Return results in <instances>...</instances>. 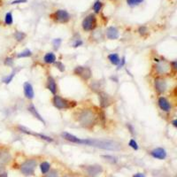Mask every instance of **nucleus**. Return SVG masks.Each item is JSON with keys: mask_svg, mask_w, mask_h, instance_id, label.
Returning a JSON list of instances; mask_svg holds the SVG:
<instances>
[{"mask_svg": "<svg viewBox=\"0 0 177 177\" xmlns=\"http://www.w3.org/2000/svg\"><path fill=\"white\" fill-rule=\"evenodd\" d=\"M154 87H155V90L158 93L162 94L166 91V90L167 88V83L165 79H163L161 77H158L155 79V81H154Z\"/></svg>", "mask_w": 177, "mask_h": 177, "instance_id": "nucleus-9", "label": "nucleus"}, {"mask_svg": "<svg viewBox=\"0 0 177 177\" xmlns=\"http://www.w3.org/2000/svg\"><path fill=\"white\" fill-rule=\"evenodd\" d=\"M138 31H139V33H140L142 36H143V35L147 34V32H148V30H147V28H146V27H140Z\"/></svg>", "mask_w": 177, "mask_h": 177, "instance_id": "nucleus-33", "label": "nucleus"}, {"mask_svg": "<svg viewBox=\"0 0 177 177\" xmlns=\"http://www.w3.org/2000/svg\"><path fill=\"white\" fill-rule=\"evenodd\" d=\"M47 88L49 90L52 94H56L57 92V84H56V82L55 80L52 77V76H49L47 79Z\"/></svg>", "mask_w": 177, "mask_h": 177, "instance_id": "nucleus-18", "label": "nucleus"}, {"mask_svg": "<svg viewBox=\"0 0 177 177\" xmlns=\"http://www.w3.org/2000/svg\"><path fill=\"white\" fill-rule=\"evenodd\" d=\"M106 37L110 40H116L119 37V30L115 27H109L106 30Z\"/></svg>", "mask_w": 177, "mask_h": 177, "instance_id": "nucleus-16", "label": "nucleus"}, {"mask_svg": "<svg viewBox=\"0 0 177 177\" xmlns=\"http://www.w3.org/2000/svg\"><path fill=\"white\" fill-rule=\"evenodd\" d=\"M23 90H24V95L28 99H33L35 96V93H34V90L33 87H32L31 83H25L23 85Z\"/></svg>", "mask_w": 177, "mask_h": 177, "instance_id": "nucleus-14", "label": "nucleus"}, {"mask_svg": "<svg viewBox=\"0 0 177 177\" xmlns=\"http://www.w3.org/2000/svg\"><path fill=\"white\" fill-rule=\"evenodd\" d=\"M133 177H145V175H144L143 174H142V173H137V174H134Z\"/></svg>", "mask_w": 177, "mask_h": 177, "instance_id": "nucleus-41", "label": "nucleus"}, {"mask_svg": "<svg viewBox=\"0 0 177 177\" xmlns=\"http://www.w3.org/2000/svg\"><path fill=\"white\" fill-rule=\"evenodd\" d=\"M50 168H51V164L46 162V161H43V163L40 164V169H41L42 174H45L49 172Z\"/></svg>", "mask_w": 177, "mask_h": 177, "instance_id": "nucleus-22", "label": "nucleus"}, {"mask_svg": "<svg viewBox=\"0 0 177 177\" xmlns=\"http://www.w3.org/2000/svg\"><path fill=\"white\" fill-rule=\"evenodd\" d=\"M105 159H107L108 161L112 162V163H116L117 162V158L114 157V156H109V155H106V156H103Z\"/></svg>", "mask_w": 177, "mask_h": 177, "instance_id": "nucleus-30", "label": "nucleus"}, {"mask_svg": "<svg viewBox=\"0 0 177 177\" xmlns=\"http://www.w3.org/2000/svg\"><path fill=\"white\" fill-rule=\"evenodd\" d=\"M14 37L16 38V40L21 42L22 41L25 37H26V34H24L23 32H21V31H17L16 33L14 34Z\"/></svg>", "mask_w": 177, "mask_h": 177, "instance_id": "nucleus-25", "label": "nucleus"}, {"mask_svg": "<svg viewBox=\"0 0 177 177\" xmlns=\"http://www.w3.org/2000/svg\"><path fill=\"white\" fill-rule=\"evenodd\" d=\"M151 155L154 158L163 160V159H165L167 158V152L163 148H156V149H154V150H152L151 152Z\"/></svg>", "mask_w": 177, "mask_h": 177, "instance_id": "nucleus-13", "label": "nucleus"}, {"mask_svg": "<svg viewBox=\"0 0 177 177\" xmlns=\"http://www.w3.org/2000/svg\"><path fill=\"white\" fill-rule=\"evenodd\" d=\"M143 2V0H127V4L129 6H136Z\"/></svg>", "mask_w": 177, "mask_h": 177, "instance_id": "nucleus-28", "label": "nucleus"}, {"mask_svg": "<svg viewBox=\"0 0 177 177\" xmlns=\"http://www.w3.org/2000/svg\"><path fill=\"white\" fill-rule=\"evenodd\" d=\"M172 123H173V126H174V127H177V120H174Z\"/></svg>", "mask_w": 177, "mask_h": 177, "instance_id": "nucleus-42", "label": "nucleus"}, {"mask_svg": "<svg viewBox=\"0 0 177 177\" xmlns=\"http://www.w3.org/2000/svg\"><path fill=\"white\" fill-rule=\"evenodd\" d=\"M19 130H20L21 132L24 133V134H27V135H31V136H37V137H39V138H41V139H43V140H44V141H46V142H49V143L53 142V139H52V137L47 136H45V135H42V134H37V133H35V132H32L31 130L28 129V128L25 127L19 126Z\"/></svg>", "mask_w": 177, "mask_h": 177, "instance_id": "nucleus-10", "label": "nucleus"}, {"mask_svg": "<svg viewBox=\"0 0 177 177\" xmlns=\"http://www.w3.org/2000/svg\"><path fill=\"white\" fill-rule=\"evenodd\" d=\"M158 104L159 108L164 112H169L171 110V105L169 101L166 98H164V96H160L158 100Z\"/></svg>", "mask_w": 177, "mask_h": 177, "instance_id": "nucleus-15", "label": "nucleus"}, {"mask_svg": "<svg viewBox=\"0 0 177 177\" xmlns=\"http://www.w3.org/2000/svg\"></svg>", "mask_w": 177, "mask_h": 177, "instance_id": "nucleus-45", "label": "nucleus"}, {"mask_svg": "<svg viewBox=\"0 0 177 177\" xmlns=\"http://www.w3.org/2000/svg\"><path fill=\"white\" fill-rule=\"evenodd\" d=\"M52 103L54 105V106L59 110H62V109H68L70 108L72 105L70 104L69 101H67V99L61 98L60 96H58V95H55L53 96V99H52Z\"/></svg>", "mask_w": 177, "mask_h": 177, "instance_id": "nucleus-5", "label": "nucleus"}, {"mask_svg": "<svg viewBox=\"0 0 177 177\" xmlns=\"http://www.w3.org/2000/svg\"><path fill=\"white\" fill-rule=\"evenodd\" d=\"M64 177H74L73 175H71V174H66L65 176H64Z\"/></svg>", "mask_w": 177, "mask_h": 177, "instance_id": "nucleus-44", "label": "nucleus"}, {"mask_svg": "<svg viewBox=\"0 0 177 177\" xmlns=\"http://www.w3.org/2000/svg\"><path fill=\"white\" fill-rule=\"evenodd\" d=\"M52 43H53V46H54L55 49H59V47L60 44H61V39H59V38L54 39L53 42H52Z\"/></svg>", "mask_w": 177, "mask_h": 177, "instance_id": "nucleus-31", "label": "nucleus"}, {"mask_svg": "<svg viewBox=\"0 0 177 177\" xmlns=\"http://www.w3.org/2000/svg\"><path fill=\"white\" fill-rule=\"evenodd\" d=\"M74 72L76 75L80 76L83 80H84V81L89 80L92 75V72H91L90 68L88 67H82V66L76 67L74 68Z\"/></svg>", "mask_w": 177, "mask_h": 177, "instance_id": "nucleus-6", "label": "nucleus"}, {"mask_svg": "<svg viewBox=\"0 0 177 177\" xmlns=\"http://www.w3.org/2000/svg\"><path fill=\"white\" fill-rule=\"evenodd\" d=\"M108 59L110 60V62L112 64V65H115V66L119 65L120 62H121V59H120L119 55L116 54V53H112V54H110V55L108 56Z\"/></svg>", "mask_w": 177, "mask_h": 177, "instance_id": "nucleus-21", "label": "nucleus"}, {"mask_svg": "<svg viewBox=\"0 0 177 177\" xmlns=\"http://www.w3.org/2000/svg\"><path fill=\"white\" fill-rule=\"evenodd\" d=\"M10 159H11V156L8 152H3V151L0 152V163L2 164L8 163L10 161Z\"/></svg>", "mask_w": 177, "mask_h": 177, "instance_id": "nucleus-20", "label": "nucleus"}, {"mask_svg": "<svg viewBox=\"0 0 177 177\" xmlns=\"http://www.w3.org/2000/svg\"><path fill=\"white\" fill-rule=\"evenodd\" d=\"M128 145H129L132 149L136 150V151H137L138 148H139L138 147V144H137V143H136V141L135 139H131L129 141V143H128Z\"/></svg>", "mask_w": 177, "mask_h": 177, "instance_id": "nucleus-29", "label": "nucleus"}, {"mask_svg": "<svg viewBox=\"0 0 177 177\" xmlns=\"http://www.w3.org/2000/svg\"><path fill=\"white\" fill-rule=\"evenodd\" d=\"M98 98H99L100 105L103 108L108 107L112 103V98L105 92H99L98 93Z\"/></svg>", "mask_w": 177, "mask_h": 177, "instance_id": "nucleus-12", "label": "nucleus"}, {"mask_svg": "<svg viewBox=\"0 0 177 177\" xmlns=\"http://www.w3.org/2000/svg\"><path fill=\"white\" fill-rule=\"evenodd\" d=\"M54 16L56 18V21L61 23H65L67 22L70 20V15L66 10H58L55 13Z\"/></svg>", "mask_w": 177, "mask_h": 177, "instance_id": "nucleus-11", "label": "nucleus"}, {"mask_svg": "<svg viewBox=\"0 0 177 177\" xmlns=\"http://www.w3.org/2000/svg\"><path fill=\"white\" fill-rule=\"evenodd\" d=\"M78 144H83V145L96 147L102 150L107 151H119L121 149V143L112 141V140H102V139H81L79 138Z\"/></svg>", "mask_w": 177, "mask_h": 177, "instance_id": "nucleus-1", "label": "nucleus"}, {"mask_svg": "<svg viewBox=\"0 0 177 177\" xmlns=\"http://www.w3.org/2000/svg\"><path fill=\"white\" fill-rule=\"evenodd\" d=\"M121 63H120V64H119V69H120V68H121V67L124 66V64H125V57H123V58L121 59Z\"/></svg>", "mask_w": 177, "mask_h": 177, "instance_id": "nucleus-39", "label": "nucleus"}, {"mask_svg": "<svg viewBox=\"0 0 177 177\" xmlns=\"http://www.w3.org/2000/svg\"><path fill=\"white\" fill-rule=\"evenodd\" d=\"M78 121L84 127H91L96 124V115L90 109H85L78 114Z\"/></svg>", "mask_w": 177, "mask_h": 177, "instance_id": "nucleus-2", "label": "nucleus"}, {"mask_svg": "<svg viewBox=\"0 0 177 177\" xmlns=\"http://www.w3.org/2000/svg\"><path fill=\"white\" fill-rule=\"evenodd\" d=\"M170 66H171V67H172L174 70H176V69H177V61H176V60L173 61V62L170 64Z\"/></svg>", "mask_w": 177, "mask_h": 177, "instance_id": "nucleus-38", "label": "nucleus"}, {"mask_svg": "<svg viewBox=\"0 0 177 177\" xmlns=\"http://www.w3.org/2000/svg\"><path fill=\"white\" fill-rule=\"evenodd\" d=\"M31 55H32V52H31L30 50H25V51L20 52V53L17 55V57H18L19 59H21V58H28V57H30Z\"/></svg>", "mask_w": 177, "mask_h": 177, "instance_id": "nucleus-27", "label": "nucleus"}, {"mask_svg": "<svg viewBox=\"0 0 177 177\" xmlns=\"http://www.w3.org/2000/svg\"><path fill=\"white\" fill-rule=\"evenodd\" d=\"M85 171L90 177H96L103 173V167L99 165L87 166L85 167Z\"/></svg>", "mask_w": 177, "mask_h": 177, "instance_id": "nucleus-8", "label": "nucleus"}, {"mask_svg": "<svg viewBox=\"0 0 177 177\" xmlns=\"http://www.w3.org/2000/svg\"><path fill=\"white\" fill-rule=\"evenodd\" d=\"M83 28L85 31H91L96 26V18L94 14H90L83 21Z\"/></svg>", "mask_w": 177, "mask_h": 177, "instance_id": "nucleus-4", "label": "nucleus"}, {"mask_svg": "<svg viewBox=\"0 0 177 177\" xmlns=\"http://www.w3.org/2000/svg\"><path fill=\"white\" fill-rule=\"evenodd\" d=\"M15 74H16V72H15V71H12V72L10 74V75H8L7 77H6V78L3 80V83H6V84H9V83L12 81L13 77L15 76Z\"/></svg>", "mask_w": 177, "mask_h": 177, "instance_id": "nucleus-26", "label": "nucleus"}, {"mask_svg": "<svg viewBox=\"0 0 177 177\" xmlns=\"http://www.w3.org/2000/svg\"><path fill=\"white\" fill-rule=\"evenodd\" d=\"M0 177H7V174H6V173H2V174H0Z\"/></svg>", "mask_w": 177, "mask_h": 177, "instance_id": "nucleus-43", "label": "nucleus"}, {"mask_svg": "<svg viewBox=\"0 0 177 177\" xmlns=\"http://www.w3.org/2000/svg\"><path fill=\"white\" fill-rule=\"evenodd\" d=\"M127 127H128V129L130 130V133H131L132 135H134V128H133V127H132L130 124H127Z\"/></svg>", "mask_w": 177, "mask_h": 177, "instance_id": "nucleus-40", "label": "nucleus"}, {"mask_svg": "<svg viewBox=\"0 0 177 177\" xmlns=\"http://www.w3.org/2000/svg\"><path fill=\"white\" fill-rule=\"evenodd\" d=\"M12 63H13V61H12V59L11 58H6V61H5L6 65H7V66H12Z\"/></svg>", "mask_w": 177, "mask_h": 177, "instance_id": "nucleus-36", "label": "nucleus"}, {"mask_svg": "<svg viewBox=\"0 0 177 177\" xmlns=\"http://www.w3.org/2000/svg\"><path fill=\"white\" fill-rule=\"evenodd\" d=\"M43 61L46 64H53L56 62V56L52 52H48L43 57Z\"/></svg>", "mask_w": 177, "mask_h": 177, "instance_id": "nucleus-19", "label": "nucleus"}, {"mask_svg": "<svg viewBox=\"0 0 177 177\" xmlns=\"http://www.w3.org/2000/svg\"><path fill=\"white\" fill-rule=\"evenodd\" d=\"M101 8H102V3H101V1H99V0H96V2L94 3V5H93V10H94V12H95L96 13H98V12H100Z\"/></svg>", "mask_w": 177, "mask_h": 177, "instance_id": "nucleus-23", "label": "nucleus"}, {"mask_svg": "<svg viewBox=\"0 0 177 177\" xmlns=\"http://www.w3.org/2000/svg\"><path fill=\"white\" fill-rule=\"evenodd\" d=\"M5 22L6 25H12L13 22V19H12V12H7L5 16Z\"/></svg>", "mask_w": 177, "mask_h": 177, "instance_id": "nucleus-24", "label": "nucleus"}, {"mask_svg": "<svg viewBox=\"0 0 177 177\" xmlns=\"http://www.w3.org/2000/svg\"><path fill=\"white\" fill-rule=\"evenodd\" d=\"M155 61H157V63H158L156 65V70L159 74H167L169 73V71L171 69V66L167 61L158 60V59H156Z\"/></svg>", "mask_w": 177, "mask_h": 177, "instance_id": "nucleus-7", "label": "nucleus"}, {"mask_svg": "<svg viewBox=\"0 0 177 177\" xmlns=\"http://www.w3.org/2000/svg\"><path fill=\"white\" fill-rule=\"evenodd\" d=\"M28 112H29L30 114H31L32 115H33L35 118H37L38 121H40L41 122H43V123L45 125V121L43 120V118L41 116V114L37 112V108L35 107L34 105H30L28 107Z\"/></svg>", "mask_w": 177, "mask_h": 177, "instance_id": "nucleus-17", "label": "nucleus"}, {"mask_svg": "<svg viewBox=\"0 0 177 177\" xmlns=\"http://www.w3.org/2000/svg\"><path fill=\"white\" fill-rule=\"evenodd\" d=\"M56 67H57V68H58L59 71H61V72L65 71V66H64L61 62H57V63H56Z\"/></svg>", "mask_w": 177, "mask_h": 177, "instance_id": "nucleus-34", "label": "nucleus"}, {"mask_svg": "<svg viewBox=\"0 0 177 177\" xmlns=\"http://www.w3.org/2000/svg\"><path fill=\"white\" fill-rule=\"evenodd\" d=\"M82 44H83V41L80 40V39H78V40H76L75 43H74V48H77V47H79V46H81Z\"/></svg>", "mask_w": 177, "mask_h": 177, "instance_id": "nucleus-37", "label": "nucleus"}, {"mask_svg": "<svg viewBox=\"0 0 177 177\" xmlns=\"http://www.w3.org/2000/svg\"><path fill=\"white\" fill-rule=\"evenodd\" d=\"M37 160L36 159H28L21 166V172L22 174L26 176L33 175L35 173V169L37 167Z\"/></svg>", "mask_w": 177, "mask_h": 177, "instance_id": "nucleus-3", "label": "nucleus"}, {"mask_svg": "<svg viewBox=\"0 0 177 177\" xmlns=\"http://www.w3.org/2000/svg\"><path fill=\"white\" fill-rule=\"evenodd\" d=\"M28 0H13V1L11 3V5H18V4H23L26 3Z\"/></svg>", "mask_w": 177, "mask_h": 177, "instance_id": "nucleus-35", "label": "nucleus"}, {"mask_svg": "<svg viewBox=\"0 0 177 177\" xmlns=\"http://www.w3.org/2000/svg\"><path fill=\"white\" fill-rule=\"evenodd\" d=\"M48 174L45 177H59V173L56 170H52L50 173H47Z\"/></svg>", "mask_w": 177, "mask_h": 177, "instance_id": "nucleus-32", "label": "nucleus"}]
</instances>
